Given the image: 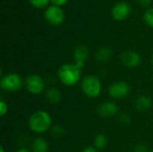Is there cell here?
<instances>
[{"mask_svg": "<svg viewBox=\"0 0 153 152\" xmlns=\"http://www.w3.org/2000/svg\"><path fill=\"white\" fill-rule=\"evenodd\" d=\"M50 2H51V4H53V5L62 7L65 4H66L68 0H50Z\"/></svg>", "mask_w": 153, "mask_h": 152, "instance_id": "603a6c76", "label": "cell"}, {"mask_svg": "<svg viewBox=\"0 0 153 152\" xmlns=\"http://www.w3.org/2000/svg\"><path fill=\"white\" fill-rule=\"evenodd\" d=\"M32 152H48V143L41 137H37L33 140L31 145Z\"/></svg>", "mask_w": 153, "mask_h": 152, "instance_id": "9a60e30c", "label": "cell"}, {"mask_svg": "<svg viewBox=\"0 0 153 152\" xmlns=\"http://www.w3.org/2000/svg\"><path fill=\"white\" fill-rule=\"evenodd\" d=\"M81 87L82 92L91 99L99 97L102 90V84L100 78L93 74L85 76L82 81Z\"/></svg>", "mask_w": 153, "mask_h": 152, "instance_id": "3957f363", "label": "cell"}, {"mask_svg": "<svg viewBox=\"0 0 153 152\" xmlns=\"http://www.w3.org/2000/svg\"><path fill=\"white\" fill-rule=\"evenodd\" d=\"M44 18L48 24L52 26H59L65 22V14L62 7L50 4L44 12Z\"/></svg>", "mask_w": 153, "mask_h": 152, "instance_id": "5b68a950", "label": "cell"}, {"mask_svg": "<svg viewBox=\"0 0 153 152\" xmlns=\"http://www.w3.org/2000/svg\"><path fill=\"white\" fill-rule=\"evenodd\" d=\"M82 152H98V151L95 147H87V148L83 149Z\"/></svg>", "mask_w": 153, "mask_h": 152, "instance_id": "d4e9b609", "label": "cell"}, {"mask_svg": "<svg viewBox=\"0 0 153 152\" xmlns=\"http://www.w3.org/2000/svg\"><path fill=\"white\" fill-rule=\"evenodd\" d=\"M25 88L32 95H39L45 90V82L38 74H30L25 80Z\"/></svg>", "mask_w": 153, "mask_h": 152, "instance_id": "8992f818", "label": "cell"}, {"mask_svg": "<svg viewBox=\"0 0 153 152\" xmlns=\"http://www.w3.org/2000/svg\"><path fill=\"white\" fill-rule=\"evenodd\" d=\"M16 152H32L30 151V150H28L27 148H21V149H19L18 151Z\"/></svg>", "mask_w": 153, "mask_h": 152, "instance_id": "484cf974", "label": "cell"}, {"mask_svg": "<svg viewBox=\"0 0 153 152\" xmlns=\"http://www.w3.org/2000/svg\"><path fill=\"white\" fill-rule=\"evenodd\" d=\"M23 85V81L22 77L15 73H10L1 77L0 87L3 90L8 92H14L22 89Z\"/></svg>", "mask_w": 153, "mask_h": 152, "instance_id": "277c9868", "label": "cell"}, {"mask_svg": "<svg viewBox=\"0 0 153 152\" xmlns=\"http://www.w3.org/2000/svg\"><path fill=\"white\" fill-rule=\"evenodd\" d=\"M46 99L49 103L52 104H57L61 101L62 99V94L60 90L55 87H51L48 89L46 91Z\"/></svg>", "mask_w": 153, "mask_h": 152, "instance_id": "5bb4252c", "label": "cell"}, {"mask_svg": "<svg viewBox=\"0 0 153 152\" xmlns=\"http://www.w3.org/2000/svg\"><path fill=\"white\" fill-rule=\"evenodd\" d=\"M113 55V51L108 47H100L95 55L96 60L100 63H106L108 62Z\"/></svg>", "mask_w": 153, "mask_h": 152, "instance_id": "4fadbf2b", "label": "cell"}, {"mask_svg": "<svg viewBox=\"0 0 153 152\" xmlns=\"http://www.w3.org/2000/svg\"><path fill=\"white\" fill-rule=\"evenodd\" d=\"M88 57H89V49L85 45L80 44L74 48V64L81 69L83 68L85 62L88 60Z\"/></svg>", "mask_w": 153, "mask_h": 152, "instance_id": "8fae6325", "label": "cell"}, {"mask_svg": "<svg viewBox=\"0 0 153 152\" xmlns=\"http://www.w3.org/2000/svg\"><path fill=\"white\" fill-rule=\"evenodd\" d=\"M50 130H51L53 135L56 137H60L65 133V129L61 125H55Z\"/></svg>", "mask_w": 153, "mask_h": 152, "instance_id": "d6986e66", "label": "cell"}, {"mask_svg": "<svg viewBox=\"0 0 153 152\" xmlns=\"http://www.w3.org/2000/svg\"><path fill=\"white\" fill-rule=\"evenodd\" d=\"M152 107V100L150 97L146 95L139 96L134 101V108L138 111L145 112L148 111Z\"/></svg>", "mask_w": 153, "mask_h": 152, "instance_id": "7c38bea8", "label": "cell"}, {"mask_svg": "<svg viewBox=\"0 0 153 152\" xmlns=\"http://www.w3.org/2000/svg\"><path fill=\"white\" fill-rule=\"evenodd\" d=\"M137 1L142 6H144V7L150 6L152 3V0H137Z\"/></svg>", "mask_w": 153, "mask_h": 152, "instance_id": "cb8c5ba5", "label": "cell"}, {"mask_svg": "<svg viewBox=\"0 0 153 152\" xmlns=\"http://www.w3.org/2000/svg\"><path fill=\"white\" fill-rule=\"evenodd\" d=\"M130 92V86L126 82H116L108 88V94L114 99L126 98Z\"/></svg>", "mask_w": 153, "mask_h": 152, "instance_id": "ba28073f", "label": "cell"}, {"mask_svg": "<svg viewBox=\"0 0 153 152\" xmlns=\"http://www.w3.org/2000/svg\"><path fill=\"white\" fill-rule=\"evenodd\" d=\"M28 125L31 132L44 133L52 128V118L47 111L38 110L30 116Z\"/></svg>", "mask_w": 153, "mask_h": 152, "instance_id": "6da1fadb", "label": "cell"}, {"mask_svg": "<svg viewBox=\"0 0 153 152\" xmlns=\"http://www.w3.org/2000/svg\"><path fill=\"white\" fill-rule=\"evenodd\" d=\"M8 111V106L7 104L4 101V100H1L0 101V115L1 116H4Z\"/></svg>", "mask_w": 153, "mask_h": 152, "instance_id": "44dd1931", "label": "cell"}, {"mask_svg": "<svg viewBox=\"0 0 153 152\" xmlns=\"http://www.w3.org/2000/svg\"><path fill=\"white\" fill-rule=\"evenodd\" d=\"M0 152H4V147L3 146L0 147Z\"/></svg>", "mask_w": 153, "mask_h": 152, "instance_id": "4316f807", "label": "cell"}, {"mask_svg": "<svg viewBox=\"0 0 153 152\" xmlns=\"http://www.w3.org/2000/svg\"><path fill=\"white\" fill-rule=\"evenodd\" d=\"M108 145V137L104 133H99L94 138V146L97 150H102Z\"/></svg>", "mask_w": 153, "mask_h": 152, "instance_id": "2e32d148", "label": "cell"}, {"mask_svg": "<svg viewBox=\"0 0 153 152\" xmlns=\"http://www.w3.org/2000/svg\"><path fill=\"white\" fill-rule=\"evenodd\" d=\"M29 3L35 8L38 9H42V8H47L49 5L50 0H28Z\"/></svg>", "mask_w": 153, "mask_h": 152, "instance_id": "ac0fdd59", "label": "cell"}, {"mask_svg": "<svg viewBox=\"0 0 153 152\" xmlns=\"http://www.w3.org/2000/svg\"><path fill=\"white\" fill-rule=\"evenodd\" d=\"M132 11L131 5L126 1H119L116 3L111 9V16L115 21L122 22L127 19Z\"/></svg>", "mask_w": 153, "mask_h": 152, "instance_id": "52a82bcc", "label": "cell"}, {"mask_svg": "<svg viewBox=\"0 0 153 152\" xmlns=\"http://www.w3.org/2000/svg\"><path fill=\"white\" fill-rule=\"evenodd\" d=\"M151 152H153V151H151Z\"/></svg>", "mask_w": 153, "mask_h": 152, "instance_id": "f1b7e54d", "label": "cell"}, {"mask_svg": "<svg viewBox=\"0 0 153 152\" xmlns=\"http://www.w3.org/2000/svg\"><path fill=\"white\" fill-rule=\"evenodd\" d=\"M98 113L101 117L111 118L117 115L118 107L113 101H105L101 103L98 108Z\"/></svg>", "mask_w": 153, "mask_h": 152, "instance_id": "30bf717a", "label": "cell"}, {"mask_svg": "<svg viewBox=\"0 0 153 152\" xmlns=\"http://www.w3.org/2000/svg\"><path fill=\"white\" fill-rule=\"evenodd\" d=\"M82 69L74 63H67L62 65L57 72L58 79L65 86L75 85L81 78Z\"/></svg>", "mask_w": 153, "mask_h": 152, "instance_id": "7a4b0ae2", "label": "cell"}, {"mask_svg": "<svg viewBox=\"0 0 153 152\" xmlns=\"http://www.w3.org/2000/svg\"><path fill=\"white\" fill-rule=\"evenodd\" d=\"M121 62L127 68H136L142 64L141 56L134 50H126L121 54Z\"/></svg>", "mask_w": 153, "mask_h": 152, "instance_id": "9c48e42d", "label": "cell"}, {"mask_svg": "<svg viewBox=\"0 0 153 152\" xmlns=\"http://www.w3.org/2000/svg\"><path fill=\"white\" fill-rule=\"evenodd\" d=\"M152 65H153V54H152Z\"/></svg>", "mask_w": 153, "mask_h": 152, "instance_id": "83f0119b", "label": "cell"}, {"mask_svg": "<svg viewBox=\"0 0 153 152\" xmlns=\"http://www.w3.org/2000/svg\"><path fill=\"white\" fill-rule=\"evenodd\" d=\"M119 121L123 124V125H128L131 123V117L128 114L126 113H123L119 116Z\"/></svg>", "mask_w": 153, "mask_h": 152, "instance_id": "ffe728a7", "label": "cell"}, {"mask_svg": "<svg viewBox=\"0 0 153 152\" xmlns=\"http://www.w3.org/2000/svg\"><path fill=\"white\" fill-rule=\"evenodd\" d=\"M134 152H148L147 147L143 143H138L134 146Z\"/></svg>", "mask_w": 153, "mask_h": 152, "instance_id": "7402d4cb", "label": "cell"}, {"mask_svg": "<svg viewBox=\"0 0 153 152\" xmlns=\"http://www.w3.org/2000/svg\"><path fill=\"white\" fill-rule=\"evenodd\" d=\"M143 21L146 25L153 29V7H149L143 13Z\"/></svg>", "mask_w": 153, "mask_h": 152, "instance_id": "e0dca14e", "label": "cell"}]
</instances>
